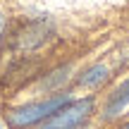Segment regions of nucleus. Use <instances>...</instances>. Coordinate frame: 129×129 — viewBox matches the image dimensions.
Returning <instances> with one entry per match:
<instances>
[{
  "instance_id": "f03ea898",
  "label": "nucleus",
  "mask_w": 129,
  "mask_h": 129,
  "mask_svg": "<svg viewBox=\"0 0 129 129\" xmlns=\"http://www.w3.org/2000/svg\"><path fill=\"white\" fill-rule=\"evenodd\" d=\"M93 110V101L84 98V101H69L67 105H62L55 115H50L38 129H79L84 122L88 120Z\"/></svg>"
},
{
  "instance_id": "f257e3e1",
  "label": "nucleus",
  "mask_w": 129,
  "mask_h": 129,
  "mask_svg": "<svg viewBox=\"0 0 129 129\" xmlns=\"http://www.w3.org/2000/svg\"><path fill=\"white\" fill-rule=\"evenodd\" d=\"M72 98L67 93H57V96L48 98V101H41V103H31V105H24V108H17V110L10 112V124L12 127H29V124H36L41 120H48L50 115H55L62 105Z\"/></svg>"
},
{
  "instance_id": "7ed1b4c3",
  "label": "nucleus",
  "mask_w": 129,
  "mask_h": 129,
  "mask_svg": "<svg viewBox=\"0 0 129 129\" xmlns=\"http://www.w3.org/2000/svg\"><path fill=\"white\" fill-rule=\"evenodd\" d=\"M55 34V26H53L48 19H31L26 26L19 31V48H26V50H34V48H41L43 43H48Z\"/></svg>"
},
{
  "instance_id": "6e6552de",
  "label": "nucleus",
  "mask_w": 129,
  "mask_h": 129,
  "mask_svg": "<svg viewBox=\"0 0 129 129\" xmlns=\"http://www.w3.org/2000/svg\"><path fill=\"white\" fill-rule=\"evenodd\" d=\"M0 129H3V127H0Z\"/></svg>"
},
{
  "instance_id": "0eeeda50",
  "label": "nucleus",
  "mask_w": 129,
  "mask_h": 129,
  "mask_svg": "<svg viewBox=\"0 0 129 129\" xmlns=\"http://www.w3.org/2000/svg\"><path fill=\"white\" fill-rule=\"evenodd\" d=\"M120 129H129V124H124V127H120Z\"/></svg>"
},
{
  "instance_id": "39448f33",
  "label": "nucleus",
  "mask_w": 129,
  "mask_h": 129,
  "mask_svg": "<svg viewBox=\"0 0 129 129\" xmlns=\"http://www.w3.org/2000/svg\"><path fill=\"white\" fill-rule=\"evenodd\" d=\"M105 79H108V67L105 64H96V67L86 69V72L81 74L79 84H81V86H101Z\"/></svg>"
},
{
  "instance_id": "20e7f679",
  "label": "nucleus",
  "mask_w": 129,
  "mask_h": 129,
  "mask_svg": "<svg viewBox=\"0 0 129 129\" xmlns=\"http://www.w3.org/2000/svg\"><path fill=\"white\" fill-rule=\"evenodd\" d=\"M129 105V79L120 84V86L115 88V93L110 96V101H108V108H105V117H115L120 115L122 110Z\"/></svg>"
},
{
  "instance_id": "423d86ee",
  "label": "nucleus",
  "mask_w": 129,
  "mask_h": 129,
  "mask_svg": "<svg viewBox=\"0 0 129 129\" xmlns=\"http://www.w3.org/2000/svg\"><path fill=\"white\" fill-rule=\"evenodd\" d=\"M5 22H7V19H5V14L0 12V36H3V31H5Z\"/></svg>"
}]
</instances>
